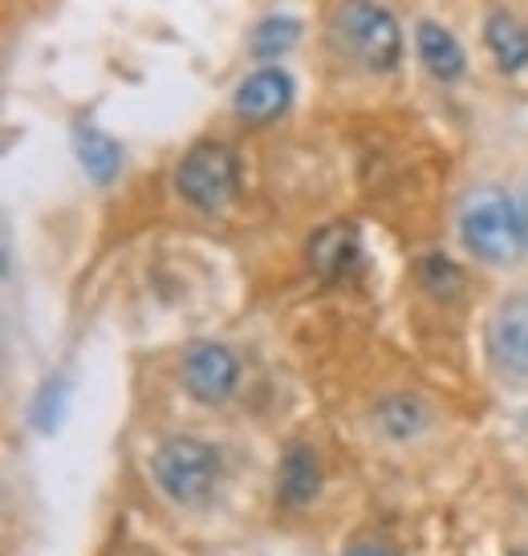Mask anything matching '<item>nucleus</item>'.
<instances>
[{
  "label": "nucleus",
  "instance_id": "2",
  "mask_svg": "<svg viewBox=\"0 0 528 556\" xmlns=\"http://www.w3.org/2000/svg\"><path fill=\"white\" fill-rule=\"evenodd\" d=\"M151 471H155L159 492L167 495L175 508H203L224 479V459L212 443H203L196 434H175L155 447Z\"/></svg>",
  "mask_w": 528,
  "mask_h": 556
},
{
  "label": "nucleus",
  "instance_id": "12",
  "mask_svg": "<svg viewBox=\"0 0 528 556\" xmlns=\"http://www.w3.org/2000/svg\"><path fill=\"white\" fill-rule=\"evenodd\" d=\"M74 155H78L81 170L98 187H110L118 179V170H123V147L110 139L106 130H98L90 123L74 126Z\"/></svg>",
  "mask_w": 528,
  "mask_h": 556
},
{
  "label": "nucleus",
  "instance_id": "6",
  "mask_svg": "<svg viewBox=\"0 0 528 556\" xmlns=\"http://www.w3.org/2000/svg\"><path fill=\"white\" fill-rule=\"evenodd\" d=\"M488 357L500 374L528 382V293L500 301L488 321Z\"/></svg>",
  "mask_w": 528,
  "mask_h": 556
},
{
  "label": "nucleus",
  "instance_id": "1",
  "mask_svg": "<svg viewBox=\"0 0 528 556\" xmlns=\"http://www.w3.org/2000/svg\"><path fill=\"white\" fill-rule=\"evenodd\" d=\"M326 41L342 62L366 74H390L403 62V29L378 0H338L326 21Z\"/></svg>",
  "mask_w": 528,
  "mask_h": 556
},
{
  "label": "nucleus",
  "instance_id": "17",
  "mask_svg": "<svg viewBox=\"0 0 528 556\" xmlns=\"http://www.w3.org/2000/svg\"><path fill=\"white\" fill-rule=\"evenodd\" d=\"M516 219H520V240H525V252H528V187L516 195Z\"/></svg>",
  "mask_w": 528,
  "mask_h": 556
},
{
  "label": "nucleus",
  "instance_id": "9",
  "mask_svg": "<svg viewBox=\"0 0 528 556\" xmlns=\"http://www.w3.org/2000/svg\"><path fill=\"white\" fill-rule=\"evenodd\" d=\"M310 264L317 277L326 280H345L362 264V240L350 224H329L322 232H313L310 240Z\"/></svg>",
  "mask_w": 528,
  "mask_h": 556
},
{
  "label": "nucleus",
  "instance_id": "5",
  "mask_svg": "<svg viewBox=\"0 0 528 556\" xmlns=\"http://www.w3.org/2000/svg\"><path fill=\"white\" fill-rule=\"evenodd\" d=\"M179 378H184L187 394H191L196 402L219 406V402H228L236 394V382H240V357H236L228 345L196 341V345H187Z\"/></svg>",
  "mask_w": 528,
  "mask_h": 556
},
{
  "label": "nucleus",
  "instance_id": "14",
  "mask_svg": "<svg viewBox=\"0 0 528 556\" xmlns=\"http://www.w3.org/2000/svg\"><path fill=\"white\" fill-rule=\"evenodd\" d=\"M297 37H301V21L297 16H264L261 25L252 29V53L256 58H280V53H289L297 46Z\"/></svg>",
  "mask_w": 528,
  "mask_h": 556
},
{
  "label": "nucleus",
  "instance_id": "18",
  "mask_svg": "<svg viewBox=\"0 0 528 556\" xmlns=\"http://www.w3.org/2000/svg\"><path fill=\"white\" fill-rule=\"evenodd\" d=\"M513 556H528V553H513Z\"/></svg>",
  "mask_w": 528,
  "mask_h": 556
},
{
  "label": "nucleus",
  "instance_id": "13",
  "mask_svg": "<svg viewBox=\"0 0 528 556\" xmlns=\"http://www.w3.org/2000/svg\"><path fill=\"white\" fill-rule=\"evenodd\" d=\"M374 422H378V431L387 434V439H411V434H419L427 427V410H423L419 399H411V394H390L378 410H374Z\"/></svg>",
  "mask_w": 528,
  "mask_h": 556
},
{
  "label": "nucleus",
  "instance_id": "3",
  "mask_svg": "<svg viewBox=\"0 0 528 556\" xmlns=\"http://www.w3.org/2000/svg\"><path fill=\"white\" fill-rule=\"evenodd\" d=\"M460 240L480 264H513L525 252L516 200L500 187H476L460 203Z\"/></svg>",
  "mask_w": 528,
  "mask_h": 556
},
{
  "label": "nucleus",
  "instance_id": "7",
  "mask_svg": "<svg viewBox=\"0 0 528 556\" xmlns=\"http://www.w3.org/2000/svg\"><path fill=\"white\" fill-rule=\"evenodd\" d=\"M289 102H293V78L280 65H264V70L249 74L232 93L236 118L249 126H264L280 118L289 110Z\"/></svg>",
  "mask_w": 528,
  "mask_h": 556
},
{
  "label": "nucleus",
  "instance_id": "4",
  "mask_svg": "<svg viewBox=\"0 0 528 556\" xmlns=\"http://www.w3.org/2000/svg\"><path fill=\"white\" fill-rule=\"evenodd\" d=\"M236 187H240V170H236V155L224 142H196L175 167L179 200L203 216L224 212L236 200Z\"/></svg>",
  "mask_w": 528,
  "mask_h": 556
},
{
  "label": "nucleus",
  "instance_id": "15",
  "mask_svg": "<svg viewBox=\"0 0 528 556\" xmlns=\"http://www.w3.org/2000/svg\"><path fill=\"white\" fill-rule=\"evenodd\" d=\"M419 280H423V289L431 296H460V289H464V273H460V264H451L448 256H423L419 261Z\"/></svg>",
  "mask_w": 528,
  "mask_h": 556
},
{
  "label": "nucleus",
  "instance_id": "16",
  "mask_svg": "<svg viewBox=\"0 0 528 556\" xmlns=\"http://www.w3.org/2000/svg\"><path fill=\"white\" fill-rule=\"evenodd\" d=\"M342 556H399V553L387 548V544H354V548H345Z\"/></svg>",
  "mask_w": 528,
  "mask_h": 556
},
{
  "label": "nucleus",
  "instance_id": "10",
  "mask_svg": "<svg viewBox=\"0 0 528 556\" xmlns=\"http://www.w3.org/2000/svg\"><path fill=\"white\" fill-rule=\"evenodd\" d=\"M322 492V464H317V451L305 443H293L285 451L277 471V500L285 508H310Z\"/></svg>",
  "mask_w": 528,
  "mask_h": 556
},
{
  "label": "nucleus",
  "instance_id": "11",
  "mask_svg": "<svg viewBox=\"0 0 528 556\" xmlns=\"http://www.w3.org/2000/svg\"><path fill=\"white\" fill-rule=\"evenodd\" d=\"M483 46L492 53L500 74H520L528 70V29L520 16L508 9H492L483 16Z\"/></svg>",
  "mask_w": 528,
  "mask_h": 556
},
{
  "label": "nucleus",
  "instance_id": "8",
  "mask_svg": "<svg viewBox=\"0 0 528 556\" xmlns=\"http://www.w3.org/2000/svg\"><path fill=\"white\" fill-rule=\"evenodd\" d=\"M415 49H419L423 70L436 81H443V86H455V81L467 74L464 46H460L455 33L443 29L439 21H419V25H415Z\"/></svg>",
  "mask_w": 528,
  "mask_h": 556
}]
</instances>
